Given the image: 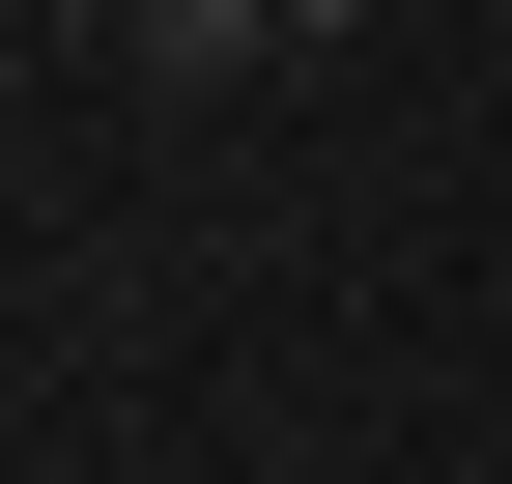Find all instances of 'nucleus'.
<instances>
[{"label":"nucleus","mask_w":512,"mask_h":484,"mask_svg":"<svg viewBox=\"0 0 512 484\" xmlns=\"http://www.w3.org/2000/svg\"><path fill=\"white\" fill-rule=\"evenodd\" d=\"M285 29H342V0H143V57L200 86V57H285Z\"/></svg>","instance_id":"1"}]
</instances>
